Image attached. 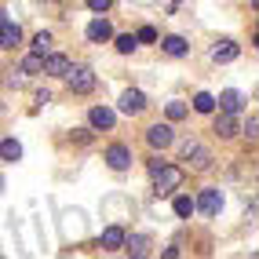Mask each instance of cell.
I'll return each instance as SVG.
<instances>
[{
    "mask_svg": "<svg viewBox=\"0 0 259 259\" xmlns=\"http://www.w3.org/2000/svg\"><path fill=\"white\" fill-rule=\"evenodd\" d=\"M179 186H183V168L161 164L157 171H153V194H157V197H168V194H176Z\"/></svg>",
    "mask_w": 259,
    "mask_h": 259,
    "instance_id": "obj_1",
    "label": "cell"
},
{
    "mask_svg": "<svg viewBox=\"0 0 259 259\" xmlns=\"http://www.w3.org/2000/svg\"><path fill=\"white\" fill-rule=\"evenodd\" d=\"M66 84H70L73 95H88L95 88V70H92V66H73L70 62V70H66Z\"/></svg>",
    "mask_w": 259,
    "mask_h": 259,
    "instance_id": "obj_2",
    "label": "cell"
},
{
    "mask_svg": "<svg viewBox=\"0 0 259 259\" xmlns=\"http://www.w3.org/2000/svg\"><path fill=\"white\" fill-rule=\"evenodd\" d=\"M183 157H186L190 164H194L197 171H204V168H208V164H212V153H208V150H204L201 143H194V139H186V143H183Z\"/></svg>",
    "mask_w": 259,
    "mask_h": 259,
    "instance_id": "obj_3",
    "label": "cell"
},
{
    "mask_svg": "<svg viewBox=\"0 0 259 259\" xmlns=\"http://www.w3.org/2000/svg\"><path fill=\"white\" fill-rule=\"evenodd\" d=\"M146 143L153 150H168L176 143V132H171V124H153V128H146Z\"/></svg>",
    "mask_w": 259,
    "mask_h": 259,
    "instance_id": "obj_4",
    "label": "cell"
},
{
    "mask_svg": "<svg viewBox=\"0 0 259 259\" xmlns=\"http://www.w3.org/2000/svg\"><path fill=\"white\" fill-rule=\"evenodd\" d=\"M106 164H110L113 171H128V168H132V150L120 146V143H113V146L106 150Z\"/></svg>",
    "mask_w": 259,
    "mask_h": 259,
    "instance_id": "obj_5",
    "label": "cell"
},
{
    "mask_svg": "<svg viewBox=\"0 0 259 259\" xmlns=\"http://www.w3.org/2000/svg\"><path fill=\"white\" fill-rule=\"evenodd\" d=\"M143 110H146V95L139 88H128L124 95H120V113L135 117V113H143Z\"/></svg>",
    "mask_w": 259,
    "mask_h": 259,
    "instance_id": "obj_6",
    "label": "cell"
},
{
    "mask_svg": "<svg viewBox=\"0 0 259 259\" xmlns=\"http://www.w3.org/2000/svg\"><path fill=\"white\" fill-rule=\"evenodd\" d=\"M22 44V29H19V22H0V48L4 51H11V48H19Z\"/></svg>",
    "mask_w": 259,
    "mask_h": 259,
    "instance_id": "obj_7",
    "label": "cell"
},
{
    "mask_svg": "<svg viewBox=\"0 0 259 259\" xmlns=\"http://www.w3.org/2000/svg\"><path fill=\"white\" fill-rule=\"evenodd\" d=\"M120 248H124L128 255H135V259H143V255H150V237L146 234H132V237L120 241Z\"/></svg>",
    "mask_w": 259,
    "mask_h": 259,
    "instance_id": "obj_8",
    "label": "cell"
},
{
    "mask_svg": "<svg viewBox=\"0 0 259 259\" xmlns=\"http://www.w3.org/2000/svg\"><path fill=\"white\" fill-rule=\"evenodd\" d=\"M194 208H201L204 215H219V208H223V194H219V190H204V194L197 197Z\"/></svg>",
    "mask_w": 259,
    "mask_h": 259,
    "instance_id": "obj_9",
    "label": "cell"
},
{
    "mask_svg": "<svg viewBox=\"0 0 259 259\" xmlns=\"http://www.w3.org/2000/svg\"><path fill=\"white\" fill-rule=\"evenodd\" d=\"M88 120H92V128H95V132H110V128H113V120H117V113L106 110V106H95V110L88 113Z\"/></svg>",
    "mask_w": 259,
    "mask_h": 259,
    "instance_id": "obj_10",
    "label": "cell"
},
{
    "mask_svg": "<svg viewBox=\"0 0 259 259\" xmlns=\"http://www.w3.org/2000/svg\"><path fill=\"white\" fill-rule=\"evenodd\" d=\"M66 70H70V59L66 55H44V70L40 73H48V77H66Z\"/></svg>",
    "mask_w": 259,
    "mask_h": 259,
    "instance_id": "obj_11",
    "label": "cell"
},
{
    "mask_svg": "<svg viewBox=\"0 0 259 259\" xmlns=\"http://www.w3.org/2000/svg\"><path fill=\"white\" fill-rule=\"evenodd\" d=\"M237 55H241V48H237L234 40H219V44L212 48V62H219V66H223V62H234Z\"/></svg>",
    "mask_w": 259,
    "mask_h": 259,
    "instance_id": "obj_12",
    "label": "cell"
},
{
    "mask_svg": "<svg viewBox=\"0 0 259 259\" xmlns=\"http://www.w3.org/2000/svg\"><path fill=\"white\" fill-rule=\"evenodd\" d=\"M110 37H113V26L106 19H92L88 22V40L92 44H102V40H110Z\"/></svg>",
    "mask_w": 259,
    "mask_h": 259,
    "instance_id": "obj_13",
    "label": "cell"
},
{
    "mask_svg": "<svg viewBox=\"0 0 259 259\" xmlns=\"http://www.w3.org/2000/svg\"><path fill=\"white\" fill-rule=\"evenodd\" d=\"M215 102H219V110H223V113H241V106H245V95L230 88V92H223Z\"/></svg>",
    "mask_w": 259,
    "mask_h": 259,
    "instance_id": "obj_14",
    "label": "cell"
},
{
    "mask_svg": "<svg viewBox=\"0 0 259 259\" xmlns=\"http://www.w3.org/2000/svg\"><path fill=\"white\" fill-rule=\"evenodd\" d=\"M215 135H219V139H234V135H237V117L234 113H219L215 117Z\"/></svg>",
    "mask_w": 259,
    "mask_h": 259,
    "instance_id": "obj_15",
    "label": "cell"
},
{
    "mask_svg": "<svg viewBox=\"0 0 259 259\" xmlns=\"http://www.w3.org/2000/svg\"><path fill=\"white\" fill-rule=\"evenodd\" d=\"M120 241H124V230H120V227H106V230H102V248H106V252H117Z\"/></svg>",
    "mask_w": 259,
    "mask_h": 259,
    "instance_id": "obj_16",
    "label": "cell"
},
{
    "mask_svg": "<svg viewBox=\"0 0 259 259\" xmlns=\"http://www.w3.org/2000/svg\"><path fill=\"white\" fill-rule=\"evenodd\" d=\"M161 48L168 51V55H171V59H183V55H186V51H190V44H186L183 37H164V40H161Z\"/></svg>",
    "mask_w": 259,
    "mask_h": 259,
    "instance_id": "obj_17",
    "label": "cell"
},
{
    "mask_svg": "<svg viewBox=\"0 0 259 259\" xmlns=\"http://www.w3.org/2000/svg\"><path fill=\"white\" fill-rule=\"evenodd\" d=\"M0 157L4 161H22V143L19 139H4L0 143Z\"/></svg>",
    "mask_w": 259,
    "mask_h": 259,
    "instance_id": "obj_18",
    "label": "cell"
},
{
    "mask_svg": "<svg viewBox=\"0 0 259 259\" xmlns=\"http://www.w3.org/2000/svg\"><path fill=\"white\" fill-rule=\"evenodd\" d=\"M40 70H44V55H37V51H33V55L22 59V73H40Z\"/></svg>",
    "mask_w": 259,
    "mask_h": 259,
    "instance_id": "obj_19",
    "label": "cell"
},
{
    "mask_svg": "<svg viewBox=\"0 0 259 259\" xmlns=\"http://www.w3.org/2000/svg\"><path fill=\"white\" fill-rule=\"evenodd\" d=\"M194 110H197V113H212V110H215V95L201 92V95L194 99Z\"/></svg>",
    "mask_w": 259,
    "mask_h": 259,
    "instance_id": "obj_20",
    "label": "cell"
},
{
    "mask_svg": "<svg viewBox=\"0 0 259 259\" xmlns=\"http://www.w3.org/2000/svg\"><path fill=\"white\" fill-rule=\"evenodd\" d=\"M135 48H139V40H135L132 33H120V37H117V51H120V55H132Z\"/></svg>",
    "mask_w": 259,
    "mask_h": 259,
    "instance_id": "obj_21",
    "label": "cell"
},
{
    "mask_svg": "<svg viewBox=\"0 0 259 259\" xmlns=\"http://www.w3.org/2000/svg\"><path fill=\"white\" fill-rule=\"evenodd\" d=\"M51 44H55V40H51V33H37V37H33V51H37V55H48Z\"/></svg>",
    "mask_w": 259,
    "mask_h": 259,
    "instance_id": "obj_22",
    "label": "cell"
},
{
    "mask_svg": "<svg viewBox=\"0 0 259 259\" xmlns=\"http://www.w3.org/2000/svg\"><path fill=\"white\" fill-rule=\"evenodd\" d=\"M171 208H176V215H179V219H186L190 212H194V201L183 194V197H176V204H171Z\"/></svg>",
    "mask_w": 259,
    "mask_h": 259,
    "instance_id": "obj_23",
    "label": "cell"
},
{
    "mask_svg": "<svg viewBox=\"0 0 259 259\" xmlns=\"http://www.w3.org/2000/svg\"><path fill=\"white\" fill-rule=\"evenodd\" d=\"M186 117V102H168V120H183Z\"/></svg>",
    "mask_w": 259,
    "mask_h": 259,
    "instance_id": "obj_24",
    "label": "cell"
},
{
    "mask_svg": "<svg viewBox=\"0 0 259 259\" xmlns=\"http://www.w3.org/2000/svg\"><path fill=\"white\" fill-rule=\"evenodd\" d=\"M135 40H143V44H153V40H157V29H153V26H143L139 33H135Z\"/></svg>",
    "mask_w": 259,
    "mask_h": 259,
    "instance_id": "obj_25",
    "label": "cell"
},
{
    "mask_svg": "<svg viewBox=\"0 0 259 259\" xmlns=\"http://www.w3.org/2000/svg\"><path fill=\"white\" fill-rule=\"evenodd\" d=\"M4 84H8V88H22V84H26V77H22V70H11V73L4 77Z\"/></svg>",
    "mask_w": 259,
    "mask_h": 259,
    "instance_id": "obj_26",
    "label": "cell"
},
{
    "mask_svg": "<svg viewBox=\"0 0 259 259\" xmlns=\"http://www.w3.org/2000/svg\"><path fill=\"white\" fill-rule=\"evenodd\" d=\"M110 4H113V0H88V8H92L95 15H106V11H110Z\"/></svg>",
    "mask_w": 259,
    "mask_h": 259,
    "instance_id": "obj_27",
    "label": "cell"
},
{
    "mask_svg": "<svg viewBox=\"0 0 259 259\" xmlns=\"http://www.w3.org/2000/svg\"><path fill=\"white\" fill-rule=\"evenodd\" d=\"M245 135H248V139H255V135H259V117H248V124H245Z\"/></svg>",
    "mask_w": 259,
    "mask_h": 259,
    "instance_id": "obj_28",
    "label": "cell"
},
{
    "mask_svg": "<svg viewBox=\"0 0 259 259\" xmlns=\"http://www.w3.org/2000/svg\"><path fill=\"white\" fill-rule=\"evenodd\" d=\"M0 22H4V8H0Z\"/></svg>",
    "mask_w": 259,
    "mask_h": 259,
    "instance_id": "obj_29",
    "label": "cell"
},
{
    "mask_svg": "<svg viewBox=\"0 0 259 259\" xmlns=\"http://www.w3.org/2000/svg\"><path fill=\"white\" fill-rule=\"evenodd\" d=\"M0 190H4V176H0Z\"/></svg>",
    "mask_w": 259,
    "mask_h": 259,
    "instance_id": "obj_30",
    "label": "cell"
}]
</instances>
